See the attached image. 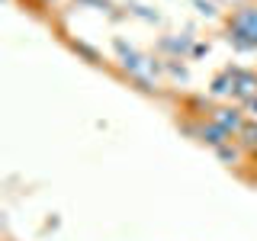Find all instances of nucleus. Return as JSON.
Returning <instances> with one entry per match:
<instances>
[{"label":"nucleus","instance_id":"1","mask_svg":"<svg viewBox=\"0 0 257 241\" xmlns=\"http://www.w3.org/2000/svg\"><path fill=\"white\" fill-rule=\"evenodd\" d=\"M225 32L235 52H257V4H244L225 20Z\"/></svg>","mask_w":257,"mask_h":241},{"label":"nucleus","instance_id":"2","mask_svg":"<svg viewBox=\"0 0 257 241\" xmlns=\"http://www.w3.org/2000/svg\"><path fill=\"white\" fill-rule=\"evenodd\" d=\"M116 52H119V58H122V68L139 80V84H145V90H151V74H158V64L151 58H145V55H139L135 48H128L122 39H116Z\"/></svg>","mask_w":257,"mask_h":241},{"label":"nucleus","instance_id":"3","mask_svg":"<svg viewBox=\"0 0 257 241\" xmlns=\"http://www.w3.org/2000/svg\"><path fill=\"white\" fill-rule=\"evenodd\" d=\"M183 132H190V135H196L203 145H209V148H222V145H228V142H235L228 132H225L222 126H215L212 119H199V123H183Z\"/></svg>","mask_w":257,"mask_h":241},{"label":"nucleus","instance_id":"4","mask_svg":"<svg viewBox=\"0 0 257 241\" xmlns=\"http://www.w3.org/2000/svg\"><path fill=\"white\" fill-rule=\"evenodd\" d=\"M228 74H231V96H238L241 103L254 100V96H257V74H254V71L228 68Z\"/></svg>","mask_w":257,"mask_h":241},{"label":"nucleus","instance_id":"5","mask_svg":"<svg viewBox=\"0 0 257 241\" xmlns=\"http://www.w3.org/2000/svg\"><path fill=\"white\" fill-rule=\"evenodd\" d=\"M206 119H212L215 126H222L225 132L231 135V139H235V135L241 132V129H244V123H247V119H244V112H241V109H235V106H212Z\"/></svg>","mask_w":257,"mask_h":241},{"label":"nucleus","instance_id":"6","mask_svg":"<svg viewBox=\"0 0 257 241\" xmlns=\"http://www.w3.org/2000/svg\"><path fill=\"white\" fill-rule=\"evenodd\" d=\"M235 142L247 151V155H254V151H257V119H247L244 129L235 135Z\"/></svg>","mask_w":257,"mask_h":241},{"label":"nucleus","instance_id":"7","mask_svg":"<svg viewBox=\"0 0 257 241\" xmlns=\"http://www.w3.org/2000/svg\"><path fill=\"white\" fill-rule=\"evenodd\" d=\"M215 155H219L225 164H238L241 158H251V155H247V151L241 148L238 142H228V145H222V148H215Z\"/></svg>","mask_w":257,"mask_h":241},{"label":"nucleus","instance_id":"8","mask_svg":"<svg viewBox=\"0 0 257 241\" xmlns=\"http://www.w3.org/2000/svg\"><path fill=\"white\" fill-rule=\"evenodd\" d=\"M209 93H212V96H231V74H228V71H222V74L212 80Z\"/></svg>","mask_w":257,"mask_h":241},{"label":"nucleus","instance_id":"9","mask_svg":"<svg viewBox=\"0 0 257 241\" xmlns=\"http://www.w3.org/2000/svg\"><path fill=\"white\" fill-rule=\"evenodd\" d=\"M164 48H171V52H187V48H190V36H180V39H164Z\"/></svg>","mask_w":257,"mask_h":241},{"label":"nucleus","instance_id":"10","mask_svg":"<svg viewBox=\"0 0 257 241\" xmlns=\"http://www.w3.org/2000/svg\"><path fill=\"white\" fill-rule=\"evenodd\" d=\"M74 52H80V55H84V58H90V61H96V52H93L90 45H84V42H74Z\"/></svg>","mask_w":257,"mask_h":241},{"label":"nucleus","instance_id":"11","mask_svg":"<svg viewBox=\"0 0 257 241\" xmlns=\"http://www.w3.org/2000/svg\"><path fill=\"white\" fill-rule=\"evenodd\" d=\"M196 7H199V13H206V16H215V4H209V0H196Z\"/></svg>","mask_w":257,"mask_h":241},{"label":"nucleus","instance_id":"12","mask_svg":"<svg viewBox=\"0 0 257 241\" xmlns=\"http://www.w3.org/2000/svg\"><path fill=\"white\" fill-rule=\"evenodd\" d=\"M244 109H247V112H251V116L257 119V96H254V100H247V103H244Z\"/></svg>","mask_w":257,"mask_h":241},{"label":"nucleus","instance_id":"13","mask_svg":"<svg viewBox=\"0 0 257 241\" xmlns=\"http://www.w3.org/2000/svg\"><path fill=\"white\" fill-rule=\"evenodd\" d=\"M206 52H209V45H203V42L193 45V58H199V55H206Z\"/></svg>","mask_w":257,"mask_h":241},{"label":"nucleus","instance_id":"14","mask_svg":"<svg viewBox=\"0 0 257 241\" xmlns=\"http://www.w3.org/2000/svg\"><path fill=\"white\" fill-rule=\"evenodd\" d=\"M87 4H100V7H106V0H87Z\"/></svg>","mask_w":257,"mask_h":241},{"label":"nucleus","instance_id":"15","mask_svg":"<svg viewBox=\"0 0 257 241\" xmlns=\"http://www.w3.org/2000/svg\"><path fill=\"white\" fill-rule=\"evenodd\" d=\"M251 161H254V164H257V151H254V155H251Z\"/></svg>","mask_w":257,"mask_h":241}]
</instances>
